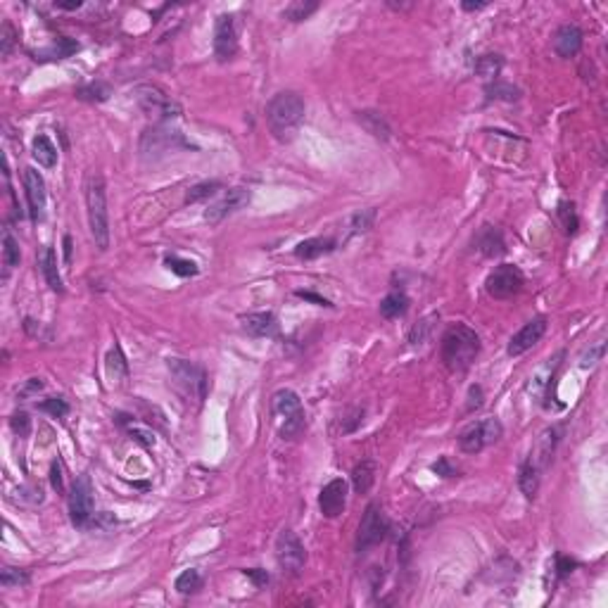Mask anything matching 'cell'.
Masks as SVG:
<instances>
[{"label": "cell", "mask_w": 608, "mask_h": 608, "mask_svg": "<svg viewBox=\"0 0 608 608\" xmlns=\"http://www.w3.org/2000/svg\"><path fill=\"white\" fill-rule=\"evenodd\" d=\"M167 368H169V376H172L174 390L183 397V402L202 404L204 397H207V388H209V380H207L204 368L188 361V359H176V356L174 359L169 356Z\"/></svg>", "instance_id": "obj_5"}, {"label": "cell", "mask_w": 608, "mask_h": 608, "mask_svg": "<svg viewBox=\"0 0 608 608\" xmlns=\"http://www.w3.org/2000/svg\"><path fill=\"white\" fill-rule=\"evenodd\" d=\"M333 249H335L333 238H309V240H302L297 247H295V257L311 261V259L323 257V254H331Z\"/></svg>", "instance_id": "obj_22"}, {"label": "cell", "mask_w": 608, "mask_h": 608, "mask_svg": "<svg viewBox=\"0 0 608 608\" xmlns=\"http://www.w3.org/2000/svg\"><path fill=\"white\" fill-rule=\"evenodd\" d=\"M475 245H478V249L485 257H497V254H502L504 249V238L502 233H499L494 226H482V231L478 233V238H475Z\"/></svg>", "instance_id": "obj_23"}, {"label": "cell", "mask_w": 608, "mask_h": 608, "mask_svg": "<svg viewBox=\"0 0 608 608\" xmlns=\"http://www.w3.org/2000/svg\"><path fill=\"white\" fill-rule=\"evenodd\" d=\"M544 333H547V319H544V316H537V319L527 321L525 326H523L520 331L509 340L507 352H509L511 356L525 354L527 350H532L539 343V340H542Z\"/></svg>", "instance_id": "obj_16"}, {"label": "cell", "mask_w": 608, "mask_h": 608, "mask_svg": "<svg viewBox=\"0 0 608 608\" xmlns=\"http://www.w3.org/2000/svg\"><path fill=\"white\" fill-rule=\"evenodd\" d=\"M15 38H17V31L13 29L10 22H3V29H0V53L3 58H8L15 48Z\"/></svg>", "instance_id": "obj_45"}, {"label": "cell", "mask_w": 608, "mask_h": 608, "mask_svg": "<svg viewBox=\"0 0 608 608\" xmlns=\"http://www.w3.org/2000/svg\"><path fill=\"white\" fill-rule=\"evenodd\" d=\"M601 356H604V343H596L592 350H587L582 354V359H580V366H582V368H592L594 363L601 359Z\"/></svg>", "instance_id": "obj_46"}, {"label": "cell", "mask_w": 608, "mask_h": 608, "mask_svg": "<svg viewBox=\"0 0 608 608\" xmlns=\"http://www.w3.org/2000/svg\"><path fill=\"white\" fill-rule=\"evenodd\" d=\"M65 261L67 264L72 261V238L69 236H65Z\"/></svg>", "instance_id": "obj_59"}, {"label": "cell", "mask_w": 608, "mask_h": 608, "mask_svg": "<svg viewBox=\"0 0 608 608\" xmlns=\"http://www.w3.org/2000/svg\"><path fill=\"white\" fill-rule=\"evenodd\" d=\"M164 264L169 266V269L174 271L176 276H181V278H188V276H197V264L195 261H190V259H181V257H176V254H172V257H167L164 259Z\"/></svg>", "instance_id": "obj_42"}, {"label": "cell", "mask_w": 608, "mask_h": 608, "mask_svg": "<svg viewBox=\"0 0 608 608\" xmlns=\"http://www.w3.org/2000/svg\"><path fill=\"white\" fill-rule=\"evenodd\" d=\"M10 425H13V430L17 435H29V430H31V420H29V416H26L24 411H19V413H15L13 416V420H10Z\"/></svg>", "instance_id": "obj_47"}, {"label": "cell", "mask_w": 608, "mask_h": 608, "mask_svg": "<svg viewBox=\"0 0 608 608\" xmlns=\"http://www.w3.org/2000/svg\"><path fill=\"white\" fill-rule=\"evenodd\" d=\"M135 102H138V107L145 112L147 117L160 119V122H169V119L181 115L179 102H174L162 88L150 86V83L135 88Z\"/></svg>", "instance_id": "obj_6"}, {"label": "cell", "mask_w": 608, "mask_h": 608, "mask_svg": "<svg viewBox=\"0 0 608 608\" xmlns=\"http://www.w3.org/2000/svg\"><path fill=\"white\" fill-rule=\"evenodd\" d=\"M81 0H69V3H55V8L58 10H79L81 8Z\"/></svg>", "instance_id": "obj_56"}, {"label": "cell", "mask_w": 608, "mask_h": 608, "mask_svg": "<svg viewBox=\"0 0 608 608\" xmlns=\"http://www.w3.org/2000/svg\"><path fill=\"white\" fill-rule=\"evenodd\" d=\"M575 566L573 564V561H568V559H564V556H559V573L561 575H566V573H570V568Z\"/></svg>", "instance_id": "obj_57"}, {"label": "cell", "mask_w": 608, "mask_h": 608, "mask_svg": "<svg viewBox=\"0 0 608 608\" xmlns=\"http://www.w3.org/2000/svg\"><path fill=\"white\" fill-rule=\"evenodd\" d=\"M487 95L492 100H518V88H513L511 83H499L494 81L492 86H487Z\"/></svg>", "instance_id": "obj_43"}, {"label": "cell", "mask_w": 608, "mask_h": 608, "mask_svg": "<svg viewBox=\"0 0 608 608\" xmlns=\"http://www.w3.org/2000/svg\"><path fill=\"white\" fill-rule=\"evenodd\" d=\"M470 402H468V411H473V409H480L482 406V388H470Z\"/></svg>", "instance_id": "obj_54"}, {"label": "cell", "mask_w": 608, "mask_h": 608, "mask_svg": "<svg viewBox=\"0 0 608 608\" xmlns=\"http://www.w3.org/2000/svg\"><path fill=\"white\" fill-rule=\"evenodd\" d=\"M502 67H504V60H502V55H482V58H478V62H475V74H478V76H482V79H497L499 76V72H502Z\"/></svg>", "instance_id": "obj_34"}, {"label": "cell", "mask_w": 608, "mask_h": 608, "mask_svg": "<svg viewBox=\"0 0 608 608\" xmlns=\"http://www.w3.org/2000/svg\"><path fill=\"white\" fill-rule=\"evenodd\" d=\"M41 390H43L41 378H31L29 383H26L24 388L19 390V397H31V395H36V392H41Z\"/></svg>", "instance_id": "obj_52"}, {"label": "cell", "mask_w": 608, "mask_h": 608, "mask_svg": "<svg viewBox=\"0 0 608 608\" xmlns=\"http://www.w3.org/2000/svg\"><path fill=\"white\" fill-rule=\"evenodd\" d=\"M249 200H252V190H249V188H243V186H238V188H229L217 202H212L207 209H204V221H207V224H212V226H217L226 217H231V214L245 209L249 204Z\"/></svg>", "instance_id": "obj_11"}, {"label": "cell", "mask_w": 608, "mask_h": 608, "mask_svg": "<svg viewBox=\"0 0 608 608\" xmlns=\"http://www.w3.org/2000/svg\"><path fill=\"white\" fill-rule=\"evenodd\" d=\"M295 295H297V297H302V299H306V302L319 304V306H333L326 297H321V295H316V293H309V290H297Z\"/></svg>", "instance_id": "obj_51"}, {"label": "cell", "mask_w": 608, "mask_h": 608, "mask_svg": "<svg viewBox=\"0 0 608 608\" xmlns=\"http://www.w3.org/2000/svg\"><path fill=\"white\" fill-rule=\"evenodd\" d=\"M38 266H41V274L45 278V283L50 286V290H53V293H65L62 276L58 269V254H55L53 247L41 249V254H38Z\"/></svg>", "instance_id": "obj_21"}, {"label": "cell", "mask_w": 608, "mask_h": 608, "mask_svg": "<svg viewBox=\"0 0 608 608\" xmlns=\"http://www.w3.org/2000/svg\"><path fill=\"white\" fill-rule=\"evenodd\" d=\"M24 190H26V202H29L31 219L33 221L43 219V209H45V181H43V176L38 174L36 169H31V167L24 169Z\"/></svg>", "instance_id": "obj_17"}, {"label": "cell", "mask_w": 608, "mask_h": 608, "mask_svg": "<svg viewBox=\"0 0 608 608\" xmlns=\"http://www.w3.org/2000/svg\"><path fill=\"white\" fill-rule=\"evenodd\" d=\"M582 38L584 33L577 24H564L559 26V31L554 33V53L564 60H570L582 50Z\"/></svg>", "instance_id": "obj_18"}, {"label": "cell", "mask_w": 608, "mask_h": 608, "mask_svg": "<svg viewBox=\"0 0 608 608\" xmlns=\"http://www.w3.org/2000/svg\"><path fill=\"white\" fill-rule=\"evenodd\" d=\"M50 482H53V487L58 492H65V482H62V466H60V461H53V466H50Z\"/></svg>", "instance_id": "obj_50"}, {"label": "cell", "mask_w": 608, "mask_h": 608, "mask_svg": "<svg viewBox=\"0 0 608 608\" xmlns=\"http://www.w3.org/2000/svg\"><path fill=\"white\" fill-rule=\"evenodd\" d=\"M406 309H409V299L404 293H390L388 297L380 302V314H383L385 319H397V316H402Z\"/></svg>", "instance_id": "obj_31"}, {"label": "cell", "mask_w": 608, "mask_h": 608, "mask_svg": "<svg viewBox=\"0 0 608 608\" xmlns=\"http://www.w3.org/2000/svg\"><path fill=\"white\" fill-rule=\"evenodd\" d=\"M345 507H347V482L343 478H333L323 485L319 494V509L326 518H338L343 516Z\"/></svg>", "instance_id": "obj_15"}, {"label": "cell", "mask_w": 608, "mask_h": 608, "mask_svg": "<svg viewBox=\"0 0 608 608\" xmlns=\"http://www.w3.org/2000/svg\"><path fill=\"white\" fill-rule=\"evenodd\" d=\"M564 356V352H559V354L554 356V359H547V363H544L542 368L535 373V376L530 378V392L535 397H542V392L547 390V383L551 380V376H554V371L559 368V359Z\"/></svg>", "instance_id": "obj_29"}, {"label": "cell", "mask_w": 608, "mask_h": 608, "mask_svg": "<svg viewBox=\"0 0 608 608\" xmlns=\"http://www.w3.org/2000/svg\"><path fill=\"white\" fill-rule=\"evenodd\" d=\"M359 122L363 124V129H366L371 135H376V138H380V140L390 138V126L380 112H371V110L359 112Z\"/></svg>", "instance_id": "obj_30"}, {"label": "cell", "mask_w": 608, "mask_h": 608, "mask_svg": "<svg viewBox=\"0 0 608 608\" xmlns=\"http://www.w3.org/2000/svg\"><path fill=\"white\" fill-rule=\"evenodd\" d=\"M86 214H88V229L95 240V247L105 252L110 247V214H107V190L105 179L100 172H90L86 176Z\"/></svg>", "instance_id": "obj_2"}, {"label": "cell", "mask_w": 608, "mask_h": 608, "mask_svg": "<svg viewBox=\"0 0 608 608\" xmlns=\"http://www.w3.org/2000/svg\"><path fill=\"white\" fill-rule=\"evenodd\" d=\"M437 321V314H430L425 316V319H420L416 326L411 328V335H409V343L411 345H423L425 340L430 338V333H433V326Z\"/></svg>", "instance_id": "obj_40"}, {"label": "cell", "mask_w": 608, "mask_h": 608, "mask_svg": "<svg viewBox=\"0 0 608 608\" xmlns=\"http://www.w3.org/2000/svg\"><path fill=\"white\" fill-rule=\"evenodd\" d=\"M480 354V338L463 323L447 328L442 335V361L452 373H463Z\"/></svg>", "instance_id": "obj_3"}, {"label": "cell", "mask_w": 608, "mask_h": 608, "mask_svg": "<svg viewBox=\"0 0 608 608\" xmlns=\"http://www.w3.org/2000/svg\"><path fill=\"white\" fill-rule=\"evenodd\" d=\"M556 435H559V433H556V428L544 430V433L537 437L535 447H532V452H530V459H527V461L535 463L542 473H544V468L549 466L551 454H554V447H556V442H559V437H556Z\"/></svg>", "instance_id": "obj_20"}, {"label": "cell", "mask_w": 608, "mask_h": 608, "mask_svg": "<svg viewBox=\"0 0 608 608\" xmlns=\"http://www.w3.org/2000/svg\"><path fill=\"white\" fill-rule=\"evenodd\" d=\"M24 331L29 333L31 338H43V335H45L43 333V326H41V323H36L33 319H26L24 321ZM45 338H48V335H45Z\"/></svg>", "instance_id": "obj_53"}, {"label": "cell", "mask_w": 608, "mask_h": 608, "mask_svg": "<svg viewBox=\"0 0 608 608\" xmlns=\"http://www.w3.org/2000/svg\"><path fill=\"white\" fill-rule=\"evenodd\" d=\"M238 53L236 19L231 15H219L214 22V55L219 62H229Z\"/></svg>", "instance_id": "obj_14"}, {"label": "cell", "mask_w": 608, "mask_h": 608, "mask_svg": "<svg viewBox=\"0 0 608 608\" xmlns=\"http://www.w3.org/2000/svg\"><path fill=\"white\" fill-rule=\"evenodd\" d=\"M38 409L45 413H50V416H55V418H65L67 413H69V404H67L62 397H50V400L41 402Z\"/></svg>", "instance_id": "obj_44"}, {"label": "cell", "mask_w": 608, "mask_h": 608, "mask_svg": "<svg viewBox=\"0 0 608 608\" xmlns=\"http://www.w3.org/2000/svg\"><path fill=\"white\" fill-rule=\"evenodd\" d=\"M539 480H542V470L532 461H525L518 470V487L525 494V499H535L539 490Z\"/></svg>", "instance_id": "obj_25"}, {"label": "cell", "mask_w": 608, "mask_h": 608, "mask_svg": "<svg viewBox=\"0 0 608 608\" xmlns=\"http://www.w3.org/2000/svg\"><path fill=\"white\" fill-rule=\"evenodd\" d=\"M276 561L283 573L297 575L306 564V549L293 530H281L276 537Z\"/></svg>", "instance_id": "obj_9"}, {"label": "cell", "mask_w": 608, "mask_h": 608, "mask_svg": "<svg viewBox=\"0 0 608 608\" xmlns=\"http://www.w3.org/2000/svg\"><path fill=\"white\" fill-rule=\"evenodd\" d=\"M0 584H3V589L24 587V584H29V573L17 570V568L5 566L3 570H0Z\"/></svg>", "instance_id": "obj_39"}, {"label": "cell", "mask_w": 608, "mask_h": 608, "mask_svg": "<svg viewBox=\"0 0 608 608\" xmlns=\"http://www.w3.org/2000/svg\"><path fill=\"white\" fill-rule=\"evenodd\" d=\"M376 482V463L373 461H361L359 466H354L352 470V485H354L356 494H366Z\"/></svg>", "instance_id": "obj_28"}, {"label": "cell", "mask_w": 608, "mask_h": 608, "mask_svg": "<svg viewBox=\"0 0 608 608\" xmlns=\"http://www.w3.org/2000/svg\"><path fill=\"white\" fill-rule=\"evenodd\" d=\"M217 190H221V181H202V183L192 186L186 195V204H195L200 200H207V197L217 195Z\"/></svg>", "instance_id": "obj_36"}, {"label": "cell", "mask_w": 608, "mask_h": 608, "mask_svg": "<svg viewBox=\"0 0 608 608\" xmlns=\"http://www.w3.org/2000/svg\"><path fill=\"white\" fill-rule=\"evenodd\" d=\"M88 525H93V527H102V530H107V527L117 525V518H115V516H112V513H107V511H102V513H98V516H93V518H90Z\"/></svg>", "instance_id": "obj_48"}, {"label": "cell", "mask_w": 608, "mask_h": 608, "mask_svg": "<svg viewBox=\"0 0 608 608\" xmlns=\"http://www.w3.org/2000/svg\"><path fill=\"white\" fill-rule=\"evenodd\" d=\"M76 50H79V43L74 41V38L60 36L50 48L41 50V53H33V60H65V58H72Z\"/></svg>", "instance_id": "obj_26"}, {"label": "cell", "mask_w": 608, "mask_h": 608, "mask_svg": "<svg viewBox=\"0 0 608 608\" xmlns=\"http://www.w3.org/2000/svg\"><path fill=\"white\" fill-rule=\"evenodd\" d=\"M243 331L252 338H269V335H276L278 331V321L271 311H254V314H247L240 319Z\"/></svg>", "instance_id": "obj_19"}, {"label": "cell", "mask_w": 608, "mask_h": 608, "mask_svg": "<svg viewBox=\"0 0 608 608\" xmlns=\"http://www.w3.org/2000/svg\"><path fill=\"white\" fill-rule=\"evenodd\" d=\"M200 587H202V575L195 568H188V570H183L176 577V592L179 594H195Z\"/></svg>", "instance_id": "obj_35"}, {"label": "cell", "mask_w": 608, "mask_h": 608, "mask_svg": "<svg viewBox=\"0 0 608 608\" xmlns=\"http://www.w3.org/2000/svg\"><path fill=\"white\" fill-rule=\"evenodd\" d=\"M110 93H112V88L107 86V83L95 81V83H88V86L79 88L76 90V98L88 100V102H102V100L110 98Z\"/></svg>", "instance_id": "obj_38"}, {"label": "cell", "mask_w": 608, "mask_h": 608, "mask_svg": "<svg viewBox=\"0 0 608 608\" xmlns=\"http://www.w3.org/2000/svg\"><path fill=\"white\" fill-rule=\"evenodd\" d=\"M388 8H392V10H409V8H411V5H404V3H388Z\"/></svg>", "instance_id": "obj_60"}, {"label": "cell", "mask_w": 608, "mask_h": 608, "mask_svg": "<svg viewBox=\"0 0 608 608\" xmlns=\"http://www.w3.org/2000/svg\"><path fill=\"white\" fill-rule=\"evenodd\" d=\"M3 264H5V276H8L15 266H19V243H17V238L10 231L3 233Z\"/></svg>", "instance_id": "obj_33"}, {"label": "cell", "mask_w": 608, "mask_h": 608, "mask_svg": "<svg viewBox=\"0 0 608 608\" xmlns=\"http://www.w3.org/2000/svg\"><path fill=\"white\" fill-rule=\"evenodd\" d=\"M385 535H388V520H385L383 511L376 504H368L359 523V532H356V554H366L368 549L383 542Z\"/></svg>", "instance_id": "obj_10"}, {"label": "cell", "mask_w": 608, "mask_h": 608, "mask_svg": "<svg viewBox=\"0 0 608 608\" xmlns=\"http://www.w3.org/2000/svg\"><path fill=\"white\" fill-rule=\"evenodd\" d=\"M504 428L497 418H482L478 423L468 425L461 435H459V447L463 454H478L485 447L494 445L502 437Z\"/></svg>", "instance_id": "obj_7"}, {"label": "cell", "mask_w": 608, "mask_h": 608, "mask_svg": "<svg viewBox=\"0 0 608 608\" xmlns=\"http://www.w3.org/2000/svg\"><path fill=\"white\" fill-rule=\"evenodd\" d=\"M33 160L41 164L43 169H53L58 164V147L53 145V140L48 135H36L33 138Z\"/></svg>", "instance_id": "obj_27"}, {"label": "cell", "mask_w": 608, "mask_h": 608, "mask_svg": "<svg viewBox=\"0 0 608 608\" xmlns=\"http://www.w3.org/2000/svg\"><path fill=\"white\" fill-rule=\"evenodd\" d=\"M105 368H107V376H110L112 383H126L129 380V361H126V356H124V352L119 345H115V347L107 352Z\"/></svg>", "instance_id": "obj_24"}, {"label": "cell", "mask_w": 608, "mask_h": 608, "mask_svg": "<svg viewBox=\"0 0 608 608\" xmlns=\"http://www.w3.org/2000/svg\"><path fill=\"white\" fill-rule=\"evenodd\" d=\"M271 416H274V425L276 433L281 440H297L302 437L304 428H306V416H304V406L302 400L297 397V392L283 388L278 390L274 397H271Z\"/></svg>", "instance_id": "obj_4"}, {"label": "cell", "mask_w": 608, "mask_h": 608, "mask_svg": "<svg viewBox=\"0 0 608 608\" xmlns=\"http://www.w3.org/2000/svg\"><path fill=\"white\" fill-rule=\"evenodd\" d=\"M245 575L252 580L257 587H264V584H269V573L261 570V568H249V570H243Z\"/></svg>", "instance_id": "obj_49"}, {"label": "cell", "mask_w": 608, "mask_h": 608, "mask_svg": "<svg viewBox=\"0 0 608 608\" xmlns=\"http://www.w3.org/2000/svg\"><path fill=\"white\" fill-rule=\"evenodd\" d=\"M316 10H319V3H316V0H295V3H290L286 8L283 17L290 22H304V19H309Z\"/></svg>", "instance_id": "obj_32"}, {"label": "cell", "mask_w": 608, "mask_h": 608, "mask_svg": "<svg viewBox=\"0 0 608 608\" xmlns=\"http://www.w3.org/2000/svg\"><path fill=\"white\" fill-rule=\"evenodd\" d=\"M559 219L564 224V229L568 236H575L577 233V226H580V219H577V212H575V204L564 200L559 204Z\"/></svg>", "instance_id": "obj_41"}, {"label": "cell", "mask_w": 608, "mask_h": 608, "mask_svg": "<svg viewBox=\"0 0 608 608\" xmlns=\"http://www.w3.org/2000/svg\"><path fill=\"white\" fill-rule=\"evenodd\" d=\"M463 10H468V13H475V10H482L487 8V3H461Z\"/></svg>", "instance_id": "obj_58"}, {"label": "cell", "mask_w": 608, "mask_h": 608, "mask_svg": "<svg viewBox=\"0 0 608 608\" xmlns=\"http://www.w3.org/2000/svg\"><path fill=\"white\" fill-rule=\"evenodd\" d=\"M433 470H435L437 475H445V478H449V475H454V470L449 468L447 459H440V461H437V463L433 466Z\"/></svg>", "instance_id": "obj_55"}, {"label": "cell", "mask_w": 608, "mask_h": 608, "mask_svg": "<svg viewBox=\"0 0 608 608\" xmlns=\"http://www.w3.org/2000/svg\"><path fill=\"white\" fill-rule=\"evenodd\" d=\"M373 221H376V209H361V212H356L354 217L350 219L347 236H359V233H366L373 226Z\"/></svg>", "instance_id": "obj_37"}, {"label": "cell", "mask_w": 608, "mask_h": 608, "mask_svg": "<svg viewBox=\"0 0 608 608\" xmlns=\"http://www.w3.org/2000/svg\"><path fill=\"white\" fill-rule=\"evenodd\" d=\"M523 286H525V276H523V271L513 264H499L485 281L487 295L494 299L513 297V295L520 293Z\"/></svg>", "instance_id": "obj_8"}, {"label": "cell", "mask_w": 608, "mask_h": 608, "mask_svg": "<svg viewBox=\"0 0 608 608\" xmlns=\"http://www.w3.org/2000/svg\"><path fill=\"white\" fill-rule=\"evenodd\" d=\"M176 147H192L179 131L167 129V126H155L147 129L140 138V150H143L145 157H155V155H164V152H172Z\"/></svg>", "instance_id": "obj_12"}, {"label": "cell", "mask_w": 608, "mask_h": 608, "mask_svg": "<svg viewBox=\"0 0 608 608\" xmlns=\"http://www.w3.org/2000/svg\"><path fill=\"white\" fill-rule=\"evenodd\" d=\"M306 105L302 95L295 90H281L266 105V124H269L271 133L281 143H290L295 135L299 133L304 124Z\"/></svg>", "instance_id": "obj_1"}, {"label": "cell", "mask_w": 608, "mask_h": 608, "mask_svg": "<svg viewBox=\"0 0 608 608\" xmlns=\"http://www.w3.org/2000/svg\"><path fill=\"white\" fill-rule=\"evenodd\" d=\"M69 516L76 527H88L93 518V490H90V480L86 475L74 480L69 492Z\"/></svg>", "instance_id": "obj_13"}]
</instances>
